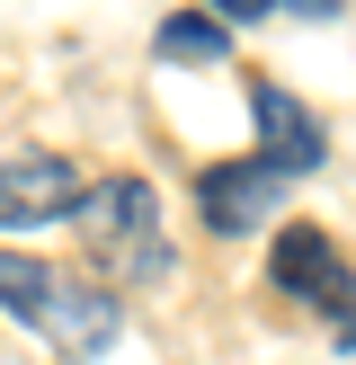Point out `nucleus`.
Masks as SVG:
<instances>
[{
  "label": "nucleus",
  "mask_w": 356,
  "mask_h": 365,
  "mask_svg": "<svg viewBox=\"0 0 356 365\" xmlns=\"http://www.w3.org/2000/svg\"><path fill=\"white\" fill-rule=\"evenodd\" d=\"M285 9H303V18H330V9H338V0H285Z\"/></svg>",
  "instance_id": "10"
},
{
  "label": "nucleus",
  "mask_w": 356,
  "mask_h": 365,
  "mask_svg": "<svg viewBox=\"0 0 356 365\" xmlns=\"http://www.w3.org/2000/svg\"><path fill=\"white\" fill-rule=\"evenodd\" d=\"M267 277H276L294 303L330 312V339L356 348V267L338 259V241H330L320 223H285L276 241H267Z\"/></svg>",
  "instance_id": "2"
},
{
  "label": "nucleus",
  "mask_w": 356,
  "mask_h": 365,
  "mask_svg": "<svg viewBox=\"0 0 356 365\" xmlns=\"http://www.w3.org/2000/svg\"><path fill=\"white\" fill-rule=\"evenodd\" d=\"M45 294H53V267L9 259V250H0V303H9V312L27 321V330H36V312H45Z\"/></svg>",
  "instance_id": "8"
},
{
  "label": "nucleus",
  "mask_w": 356,
  "mask_h": 365,
  "mask_svg": "<svg viewBox=\"0 0 356 365\" xmlns=\"http://www.w3.org/2000/svg\"><path fill=\"white\" fill-rule=\"evenodd\" d=\"M36 330H45L63 356H98L107 339L125 330V312H116V294H107V285H63V277H53V294H45V312H36Z\"/></svg>",
  "instance_id": "6"
},
{
  "label": "nucleus",
  "mask_w": 356,
  "mask_h": 365,
  "mask_svg": "<svg viewBox=\"0 0 356 365\" xmlns=\"http://www.w3.org/2000/svg\"><path fill=\"white\" fill-rule=\"evenodd\" d=\"M276 196H285V170L276 160H214L205 178H196V214H205V232H249V223H267L276 214Z\"/></svg>",
  "instance_id": "4"
},
{
  "label": "nucleus",
  "mask_w": 356,
  "mask_h": 365,
  "mask_svg": "<svg viewBox=\"0 0 356 365\" xmlns=\"http://www.w3.org/2000/svg\"><path fill=\"white\" fill-rule=\"evenodd\" d=\"M89 187L80 170H71L63 152H18L0 160V232H36V223H63V214H80Z\"/></svg>",
  "instance_id": "3"
},
{
  "label": "nucleus",
  "mask_w": 356,
  "mask_h": 365,
  "mask_svg": "<svg viewBox=\"0 0 356 365\" xmlns=\"http://www.w3.org/2000/svg\"><path fill=\"white\" fill-rule=\"evenodd\" d=\"M80 223H89L98 285L107 277H116V285H152L160 277V196H152V178H134V170L98 178L89 205H80Z\"/></svg>",
  "instance_id": "1"
},
{
  "label": "nucleus",
  "mask_w": 356,
  "mask_h": 365,
  "mask_svg": "<svg viewBox=\"0 0 356 365\" xmlns=\"http://www.w3.org/2000/svg\"><path fill=\"white\" fill-rule=\"evenodd\" d=\"M205 9L223 18V27H258V18H267V9H285V0H205Z\"/></svg>",
  "instance_id": "9"
},
{
  "label": "nucleus",
  "mask_w": 356,
  "mask_h": 365,
  "mask_svg": "<svg viewBox=\"0 0 356 365\" xmlns=\"http://www.w3.org/2000/svg\"><path fill=\"white\" fill-rule=\"evenodd\" d=\"M160 63H223L231 53V36H223V18L214 9H187V18H160Z\"/></svg>",
  "instance_id": "7"
},
{
  "label": "nucleus",
  "mask_w": 356,
  "mask_h": 365,
  "mask_svg": "<svg viewBox=\"0 0 356 365\" xmlns=\"http://www.w3.org/2000/svg\"><path fill=\"white\" fill-rule=\"evenodd\" d=\"M249 107H258V152L276 160L285 178H312V170H320V152H330L320 116L294 98V89H276V81H258V89H249Z\"/></svg>",
  "instance_id": "5"
}]
</instances>
